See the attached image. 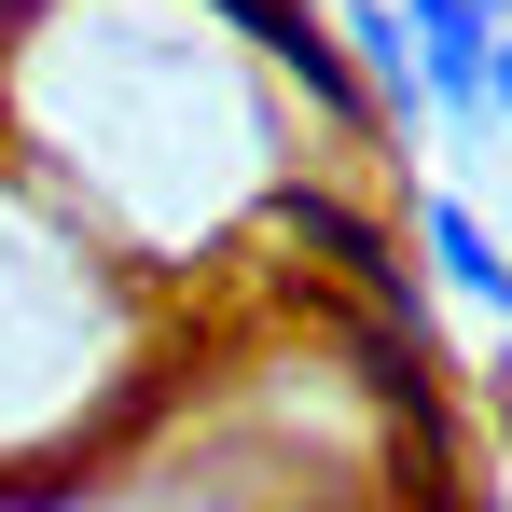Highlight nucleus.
<instances>
[{
  "label": "nucleus",
  "instance_id": "39448f33",
  "mask_svg": "<svg viewBox=\"0 0 512 512\" xmlns=\"http://www.w3.org/2000/svg\"><path fill=\"white\" fill-rule=\"evenodd\" d=\"M485 416L512 429V346H499V360H485Z\"/></svg>",
  "mask_w": 512,
  "mask_h": 512
},
{
  "label": "nucleus",
  "instance_id": "20e7f679",
  "mask_svg": "<svg viewBox=\"0 0 512 512\" xmlns=\"http://www.w3.org/2000/svg\"><path fill=\"white\" fill-rule=\"evenodd\" d=\"M485 111L512 125V28H499V56H485Z\"/></svg>",
  "mask_w": 512,
  "mask_h": 512
},
{
  "label": "nucleus",
  "instance_id": "f257e3e1",
  "mask_svg": "<svg viewBox=\"0 0 512 512\" xmlns=\"http://www.w3.org/2000/svg\"><path fill=\"white\" fill-rule=\"evenodd\" d=\"M277 236H291V250H319V263L346 277V291H360V305L388 319V333H429V291H416V263L388 250V222H360L333 180H291V194H277Z\"/></svg>",
  "mask_w": 512,
  "mask_h": 512
},
{
  "label": "nucleus",
  "instance_id": "7ed1b4c3",
  "mask_svg": "<svg viewBox=\"0 0 512 512\" xmlns=\"http://www.w3.org/2000/svg\"><path fill=\"white\" fill-rule=\"evenodd\" d=\"M333 42H346V70L374 84V111L416 139V28H402V0H333Z\"/></svg>",
  "mask_w": 512,
  "mask_h": 512
},
{
  "label": "nucleus",
  "instance_id": "f03ea898",
  "mask_svg": "<svg viewBox=\"0 0 512 512\" xmlns=\"http://www.w3.org/2000/svg\"><path fill=\"white\" fill-rule=\"evenodd\" d=\"M416 250H429V277H443L457 305L512 319V250L485 236V208H471V194H443V180H429V194H416Z\"/></svg>",
  "mask_w": 512,
  "mask_h": 512
}]
</instances>
